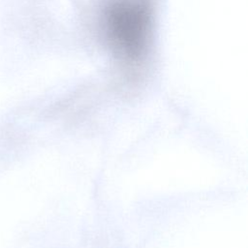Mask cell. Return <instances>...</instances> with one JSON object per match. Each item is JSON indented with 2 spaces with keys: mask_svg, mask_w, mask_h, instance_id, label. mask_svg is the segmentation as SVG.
<instances>
[{
  "mask_svg": "<svg viewBox=\"0 0 248 248\" xmlns=\"http://www.w3.org/2000/svg\"><path fill=\"white\" fill-rule=\"evenodd\" d=\"M108 38L122 56L136 60L147 45L150 16L147 7L138 0H116L106 13Z\"/></svg>",
  "mask_w": 248,
  "mask_h": 248,
  "instance_id": "cell-1",
  "label": "cell"
}]
</instances>
